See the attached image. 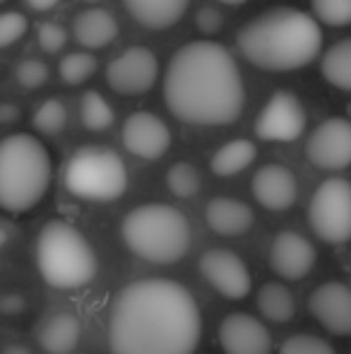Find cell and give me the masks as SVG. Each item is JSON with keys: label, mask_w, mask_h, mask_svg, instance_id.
I'll return each mask as SVG.
<instances>
[{"label": "cell", "mask_w": 351, "mask_h": 354, "mask_svg": "<svg viewBox=\"0 0 351 354\" xmlns=\"http://www.w3.org/2000/svg\"><path fill=\"white\" fill-rule=\"evenodd\" d=\"M200 272L210 287L226 299H243L250 294V270L243 258L226 248H212L200 256Z\"/></svg>", "instance_id": "obj_12"}, {"label": "cell", "mask_w": 351, "mask_h": 354, "mask_svg": "<svg viewBox=\"0 0 351 354\" xmlns=\"http://www.w3.org/2000/svg\"><path fill=\"white\" fill-rule=\"evenodd\" d=\"M164 102L183 123L229 126L243 111V77L221 44L190 41L178 48L166 68Z\"/></svg>", "instance_id": "obj_2"}, {"label": "cell", "mask_w": 351, "mask_h": 354, "mask_svg": "<svg viewBox=\"0 0 351 354\" xmlns=\"http://www.w3.org/2000/svg\"><path fill=\"white\" fill-rule=\"evenodd\" d=\"M205 222L219 236H241L255 222V214L243 201L236 198H212L205 207Z\"/></svg>", "instance_id": "obj_18"}, {"label": "cell", "mask_w": 351, "mask_h": 354, "mask_svg": "<svg viewBox=\"0 0 351 354\" xmlns=\"http://www.w3.org/2000/svg\"><path fill=\"white\" fill-rule=\"evenodd\" d=\"M66 121H68V111L63 106V102H58V99H46L32 116V126L39 133H43V136L61 133L66 128Z\"/></svg>", "instance_id": "obj_27"}, {"label": "cell", "mask_w": 351, "mask_h": 354, "mask_svg": "<svg viewBox=\"0 0 351 354\" xmlns=\"http://www.w3.org/2000/svg\"><path fill=\"white\" fill-rule=\"evenodd\" d=\"M219 345L224 354H270L272 335L263 321L250 313L236 311L221 321Z\"/></svg>", "instance_id": "obj_15"}, {"label": "cell", "mask_w": 351, "mask_h": 354, "mask_svg": "<svg viewBox=\"0 0 351 354\" xmlns=\"http://www.w3.org/2000/svg\"><path fill=\"white\" fill-rule=\"evenodd\" d=\"M253 196L265 210L281 212L289 210L299 196L296 176L281 164H267L253 176Z\"/></svg>", "instance_id": "obj_17"}, {"label": "cell", "mask_w": 351, "mask_h": 354, "mask_svg": "<svg viewBox=\"0 0 351 354\" xmlns=\"http://www.w3.org/2000/svg\"><path fill=\"white\" fill-rule=\"evenodd\" d=\"M313 12L328 27H347L351 24V0H310Z\"/></svg>", "instance_id": "obj_29"}, {"label": "cell", "mask_w": 351, "mask_h": 354, "mask_svg": "<svg viewBox=\"0 0 351 354\" xmlns=\"http://www.w3.org/2000/svg\"><path fill=\"white\" fill-rule=\"evenodd\" d=\"M258 308L263 318L272 323H286L294 318L296 301L294 294L286 284L281 282H267L258 292Z\"/></svg>", "instance_id": "obj_23"}, {"label": "cell", "mask_w": 351, "mask_h": 354, "mask_svg": "<svg viewBox=\"0 0 351 354\" xmlns=\"http://www.w3.org/2000/svg\"><path fill=\"white\" fill-rule=\"evenodd\" d=\"M123 145L140 159H159L171 147V131L159 116L150 111H135L123 123Z\"/></svg>", "instance_id": "obj_13"}, {"label": "cell", "mask_w": 351, "mask_h": 354, "mask_svg": "<svg viewBox=\"0 0 351 354\" xmlns=\"http://www.w3.org/2000/svg\"><path fill=\"white\" fill-rule=\"evenodd\" d=\"M250 66L270 73L305 68L323 48V32L313 17L296 8H274L250 19L236 37Z\"/></svg>", "instance_id": "obj_3"}, {"label": "cell", "mask_w": 351, "mask_h": 354, "mask_svg": "<svg viewBox=\"0 0 351 354\" xmlns=\"http://www.w3.org/2000/svg\"><path fill=\"white\" fill-rule=\"evenodd\" d=\"M14 80L24 89H39L48 80V66L43 61H39V58H27V61H22L14 68Z\"/></svg>", "instance_id": "obj_31"}, {"label": "cell", "mask_w": 351, "mask_h": 354, "mask_svg": "<svg viewBox=\"0 0 351 354\" xmlns=\"http://www.w3.org/2000/svg\"><path fill=\"white\" fill-rule=\"evenodd\" d=\"M135 22L147 29H169L185 15L190 0H123Z\"/></svg>", "instance_id": "obj_20"}, {"label": "cell", "mask_w": 351, "mask_h": 354, "mask_svg": "<svg viewBox=\"0 0 351 354\" xmlns=\"http://www.w3.org/2000/svg\"><path fill=\"white\" fill-rule=\"evenodd\" d=\"M320 73L332 87L351 92V37L328 48L320 63Z\"/></svg>", "instance_id": "obj_24"}, {"label": "cell", "mask_w": 351, "mask_h": 354, "mask_svg": "<svg viewBox=\"0 0 351 354\" xmlns=\"http://www.w3.org/2000/svg\"><path fill=\"white\" fill-rule=\"evenodd\" d=\"M72 34L89 51L103 48L118 37V22L108 10L87 8L72 19Z\"/></svg>", "instance_id": "obj_19"}, {"label": "cell", "mask_w": 351, "mask_h": 354, "mask_svg": "<svg viewBox=\"0 0 351 354\" xmlns=\"http://www.w3.org/2000/svg\"><path fill=\"white\" fill-rule=\"evenodd\" d=\"M123 241L142 261L169 266L181 261L190 248V224L185 214L164 203H147L123 219Z\"/></svg>", "instance_id": "obj_5"}, {"label": "cell", "mask_w": 351, "mask_h": 354, "mask_svg": "<svg viewBox=\"0 0 351 354\" xmlns=\"http://www.w3.org/2000/svg\"><path fill=\"white\" fill-rule=\"evenodd\" d=\"M195 22L202 34H217L221 27H224V15H221L217 8H202V10H197Z\"/></svg>", "instance_id": "obj_34"}, {"label": "cell", "mask_w": 351, "mask_h": 354, "mask_svg": "<svg viewBox=\"0 0 351 354\" xmlns=\"http://www.w3.org/2000/svg\"><path fill=\"white\" fill-rule=\"evenodd\" d=\"M37 268L51 287L80 289L94 280L99 261L80 229L51 219L37 236Z\"/></svg>", "instance_id": "obj_6"}, {"label": "cell", "mask_w": 351, "mask_h": 354, "mask_svg": "<svg viewBox=\"0 0 351 354\" xmlns=\"http://www.w3.org/2000/svg\"><path fill=\"white\" fill-rule=\"evenodd\" d=\"M166 186L176 198H192L200 191V171L192 164L178 162L166 171Z\"/></svg>", "instance_id": "obj_26"}, {"label": "cell", "mask_w": 351, "mask_h": 354, "mask_svg": "<svg viewBox=\"0 0 351 354\" xmlns=\"http://www.w3.org/2000/svg\"><path fill=\"white\" fill-rule=\"evenodd\" d=\"M3 354H32V350L24 345H19V342H12V345H8L3 350Z\"/></svg>", "instance_id": "obj_38"}, {"label": "cell", "mask_w": 351, "mask_h": 354, "mask_svg": "<svg viewBox=\"0 0 351 354\" xmlns=\"http://www.w3.org/2000/svg\"><path fill=\"white\" fill-rule=\"evenodd\" d=\"M24 306H27V304H24V297L17 292H10L0 299V311H3L5 316H17V313L24 311Z\"/></svg>", "instance_id": "obj_35"}, {"label": "cell", "mask_w": 351, "mask_h": 354, "mask_svg": "<svg viewBox=\"0 0 351 354\" xmlns=\"http://www.w3.org/2000/svg\"><path fill=\"white\" fill-rule=\"evenodd\" d=\"M200 335L197 301L174 280L147 277L128 284L108 308L111 354H192Z\"/></svg>", "instance_id": "obj_1"}, {"label": "cell", "mask_w": 351, "mask_h": 354, "mask_svg": "<svg viewBox=\"0 0 351 354\" xmlns=\"http://www.w3.org/2000/svg\"><path fill=\"white\" fill-rule=\"evenodd\" d=\"M80 116H82V123H85L87 131H106L111 128L113 123V109L106 99L101 97L99 92L89 89V92L82 94V102H80Z\"/></svg>", "instance_id": "obj_25"}, {"label": "cell", "mask_w": 351, "mask_h": 354, "mask_svg": "<svg viewBox=\"0 0 351 354\" xmlns=\"http://www.w3.org/2000/svg\"><path fill=\"white\" fill-rule=\"evenodd\" d=\"M310 164L325 171H339L351 164V121L349 118H328L308 138L305 145Z\"/></svg>", "instance_id": "obj_11"}, {"label": "cell", "mask_w": 351, "mask_h": 354, "mask_svg": "<svg viewBox=\"0 0 351 354\" xmlns=\"http://www.w3.org/2000/svg\"><path fill=\"white\" fill-rule=\"evenodd\" d=\"M58 3H61V0H27V5L34 12H48V10H53Z\"/></svg>", "instance_id": "obj_36"}, {"label": "cell", "mask_w": 351, "mask_h": 354, "mask_svg": "<svg viewBox=\"0 0 351 354\" xmlns=\"http://www.w3.org/2000/svg\"><path fill=\"white\" fill-rule=\"evenodd\" d=\"M308 308L328 333L339 337L351 335V289L344 282H325L313 289Z\"/></svg>", "instance_id": "obj_14"}, {"label": "cell", "mask_w": 351, "mask_h": 354, "mask_svg": "<svg viewBox=\"0 0 351 354\" xmlns=\"http://www.w3.org/2000/svg\"><path fill=\"white\" fill-rule=\"evenodd\" d=\"M217 3H224V5H243L245 0H217Z\"/></svg>", "instance_id": "obj_39"}, {"label": "cell", "mask_w": 351, "mask_h": 354, "mask_svg": "<svg viewBox=\"0 0 351 354\" xmlns=\"http://www.w3.org/2000/svg\"><path fill=\"white\" fill-rule=\"evenodd\" d=\"M19 118V109L12 106V104H3V109H0V121L3 123H12Z\"/></svg>", "instance_id": "obj_37"}, {"label": "cell", "mask_w": 351, "mask_h": 354, "mask_svg": "<svg viewBox=\"0 0 351 354\" xmlns=\"http://www.w3.org/2000/svg\"><path fill=\"white\" fill-rule=\"evenodd\" d=\"M80 335L82 326L72 313H56L39 328V345L48 354H70L75 352Z\"/></svg>", "instance_id": "obj_21"}, {"label": "cell", "mask_w": 351, "mask_h": 354, "mask_svg": "<svg viewBox=\"0 0 351 354\" xmlns=\"http://www.w3.org/2000/svg\"><path fill=\"white\" fill-rule=\"evenodd\" d=\"M58 71L66 84H82L97 73V58L92 53H68Z\"/></svg>", "instance_id": "obj_28"}, {"label": "cell", "mask_w": 351, "mask_h": 354, "mask_svg": "<svg viewBox=\"0 0 351 354\" xmlns=\"http://www.w3.org/2000/svg\"><path fill=\"white\" fill-rule=\"evenodd\" d=\"M29 22L22 12H5L0 17V46L8 48L17 41L19 37H24Z\"/></svg>", "instance_id": "obj_32"}, {"label": "cell", "mask_w": 351, "mask_h": 354, "mask_svg": "<svg viewBox=\"0 0 351 354\" xmlns=\"http://www.w3.org/2000/svg\"><path fill=\"white\" fill-rule=\"evenodd\" d=\"M0 3H5V0H0Z\"/></svg>", "instance_id": "obj_41"}, {"label": "cell", "mask_w": 351, "mask_h": 354, "mask_svg": "<svg viewBox=\"0 0 351 354\" xmlns=\"http://www.w3.org/2000/svg\"><path fill=\"white\" fill-rule=\"evenodd\" d=\"M255 154H258V149H255V145L250 140H243V138L241 140H231L217 149L210 162V169L221 178L236 176V174H241L255 162Z\"/></svg>", "instance_id": "obj_22"}, {"label": "cell", "mask_w": 351, "mask_h": 354, "mask_svg": "<svg viewBox=\"0 0 351 354\" xmlns=\"http://www.w3.org/2000/svg\"><path fill=\"white\" fill-rule=\"evenodd\" d=\"M66 188L82 201H116L128 188L126 164L113 149L97 145L80 147L66 167Z\"/></svg>", "instance_id": "obj_7"}, {"label": "cell", "mask_w": 351, "mask_h": 354, "mask_svg": "<svg viewBox=\"0 0 351 354\" xmlns=\"http://www.w3.org/2000/svg\"><path fill=\"white\" fill-rule=\"evenodd\" d=\"M51 154L39 138L12 133L0 145V205L10 214L29 212L48 191Z\"/></svg>", "instance_id": "obj_4"}, {"label": "cell", "mask_w": 351, "mask_h": 354, "mask_svg": "<svg viewBox=\"0 0 351 354\" xmlns=\"http://www.w3.org/2000/svg\"><path fill=\"white\" fill-rule=\"evenodd\" d=\"M37 39H39V46L46 53H58L66 46L68 34L58 22H43L41 27L37 29Z\"/></svg>", "instance_id": "obj_33"}, {"label": "cell", "mask_w": 351, "mask_h": 354, "mask_svg": "<svg viewBox=\"0 0 351 354\" xmlns=\"http://www.w3.org/2000/svg\"><path fill=\"white\" fill-rule=\"evenodd\" d=\"M85 3H101V0H85Z\"/></svg>", "instance_id": "obj_40"}, {"label": "cell", "mask_w": 351, "mask_h": 354, "mask_svg": "<svg viewBox=\"0 0 351 354\" xmlns=\"http://www.w3.org/2000/svg\"><path fill=\"white\" fill-rule=\"evenodd\" d=\"M308 222L325 243H344L351 239V183L347 178H328L318 186L308 205Z\"/></svg>", "instance_id": "obj_8"}, {"label": "cell", "mask_w": 351, "mask_h": 354, "mask_svg": "<svg viewBox=\"0 0 351 354\" xmlns=\"http://www.w3.org/2000/svg\"><path fill=\"white\" fill-rule=\"evenodd\" d=\"M159 63L145 46H132L113 58L106 68V82L116 94H145L154 87Z\"/></svg>", "instance_id": "obj_10"}, {"label": "cell", "mask_w": 351, "mask_h": 354, "mask_svg": "<svg viewBox=\"0 0 351 354\" xmlns=\"http://www.w3.org/2000/svg\"><path fill=\"white\" fill-rule=\"evenodd\" d=\"M313 243L299 232H279L270 246V266L281 280H301L315 266Z\"/></svg>", "instance_id": "obj_16"}, {"label": "cell", "mask_w": 351, "mask_h": 354, "mask_svg": "<svg viewBox=\"0 0 351 354\" xmlns=\"http://www.w3.org/2000/svg\"><path fill=\"white\" fill-rule=\"evenodd\" d=\"M305 131V109L291 92H274L255 121V136L267 142H294Z\"/></svg>", "instance_id": "obj_9"}, {"label": "cell", "mask_w": 351, "mask_h": 354, "mask_svg": "<svg viewBox=\"0 0 351 354\" xmlns=\"http://www.w3.org/2000/svg\"><path fill=\"white\" fill-rule=\"evenodd\" d=\"M279 354H337V352L323 337L310 335V333H296V335L286 337L281 342Z\"/></svg>", "instance_id": "obj_30"}]
</instances>
